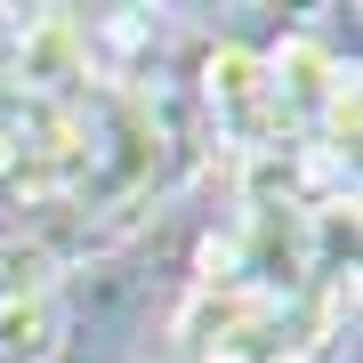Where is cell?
Returning <instances> with one entry per match:
<instances>
[{"mask_svg":"<svg viewBox=\"0 0 363 363\" xmlns=\"http://www.w3.org/2000/svg\"><path fill=\"white\" fill-rule=\"evenodd\" d=\"M194 97H202L210 130H218V145L234 162L283 145V121H274V97H267V57L250 40H210L202 65H194Z\"/></svg>","mask_w":363,"mask_h":363,"instance_id":"cell-1","label":"cell"},{"mask_svg":"<svg viewBox=\"0 0 363 363\" xmlns=\"http://www.w3.org/2000/svg\"><path fill=\"white\" fill-rule=\"evenodd\" d=\"M267 57V97H274V121H283V138H315L331 121V105L355 89V73L339 65V49L331 40H315V33H283Z\"/></svg>","mask_w":363,"mask_h":363,"instance_id":"cell-2","label":"cell"},{"mask_svg":"<svg viewBox=\"0 0 363 363\" xmlns=\"http://www.w3.org/2000/svg\"><path fill=\"white\" fill-rule=\"evenodd\" d=\"M57 347H65V307H57V291L0 298V363H49Z\"/></svg>","mask_w":363,"mask_h":363,"instance_id":"cell-3","label":"cell"}]
</instances>
